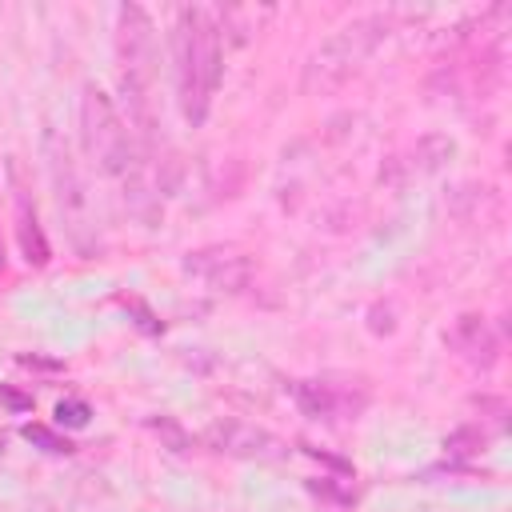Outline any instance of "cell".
Masks as SVG:
<instances>
[{
  "label": "cell",
  "mask_w": 512,
  "mask_h": 512,
  "mask_svg": "<svg viewBox=\"0 0 512 512\" xmlns=\"http://www.w3.org/2000/svg\"><path fill=\"white\" fill-rule=\"evenodd\" d=\"M392 32V16L384 12H372V16H356L348 24H340L304 64L300 72V92L304 96H328L336 88H344L360 68L364 60L388 40Z\"/></svg>",
  "instance_id": "2"
},
{
  "label": "cell",
  "mask_w": 512,
  "mask_h": 512,
  "mask_svg": "<svg viewBox=\"0 0 512 512\" xmlns=\"http://www.w3.org/2000/svg\"><path fill=\"white\" fill-rule=\"evenodd\" d=\"M4 176H8V192H12V216H16V244L24 252V260L32 268H44L52 260V248H48V236L40 228V216H36V200H32V184H28V172L20 164V156H4Z\"/></svg>",
  "instance_id": "5"
},
{
  "label": "cell",
  "mask_w": 512,
  "mask_h": 512,
  "mask_svg": "<svg viewBox=\"0 0 512 512\" xmlns=\"http://www.w3.org/2000/svg\"><path fill=\"white\" fill-rule=\"evenodd\" d=\"M44 144H48V168H52V180H56V200H60V212L68 220V232H72V240L80 248H88L84 244V228L92 224V200L84 192V180H80V172L72 164L68 144H60L52 132H48Z\"/></svg>",
  "instance_id": "7"
},
{
  "label": "cell",
  "mask_w": 512,
  "mask_h": 512,
  "mask_svg": "<svg viewBox=\"0 0 512 512\" xmlns=\"http://www.w3.org/2000/svg\"><path fill=\"white\" fill-rule=\"evenodd\" d=\"M144 428H148L168 452H176V456H184V452L192 448V436H188V428H184L176 416H144Z\"/></svg>",
  "instance_id": "12"
},
{
  "label": "cell",
  "mask_w": 512,
  "mask_h": 512,
  "mask_svg": "<svg viewBox=\"0 0 512 512\" xmlns=\"http://www.w3.org/2000/svg\"><path fill=\"white\" fill-rule=\"evenodd\" d=\"M20 436H24L28 444H36L40 452H48V456H68V452H76V444H72L68 436H60L56 428H48V424H24Z\"/></svg>",
  "instance_id": "14"
},
{
  "label": "cell",
  "mask_w": 512,
  "mask_h": 512,
  "mask_svg": "<svg viewBox=\"0 0 512 512\" xmlns=\"http://www.w3.org/2000/svg\"><path fill=\"white\" fill-rule=\"evenodd\" d=\"M116 52H120L124 88L140 112V124H148V88L156 76V28L140 4H124L116 12Z\"/></svg>",
  "instance_id": "4"
},
{
  "label": "cell",
  "mask_w": 512,
  "mask_h": 512,
  "mask_svg": "<svg viewBox=\"0 0 512 512\" xmlns=\"http://www.w3.org/2000/svg\"><path fill=\"white\" fill-rule=\"evenodd\" d=\"M292 400L300 404L304 416L312 420H336V416H356L364 408V400H352L348 392H340L332 380H292Z\"/></svg>",
  "instance_id": "10"
},
{
  "label": "cell",
  "mask_w": 512,
  "mask_h": 512,
  "mask_svg": "<svg viewBox=\"0 0 512 512\" xmlns=\"http://www.w3.org/2000/svg\"><path fill=\"white\" fill-rule=\"evenodd\" d=\"M172 60H176L180 112L192 128H200L212 108V96L220 88V72H224V40H220V24L212 20L208 8L184 4L176 12Z\"/></svg>",
  "instance_id": "1"
},
{
  "label": "cell",
  "mask_w": 512,
  "mask_h": 512,
  "mask_svg": "<svg viewBox=\"0 0 512 512\" xmlns=\"http://www.w3.org/2000/svg\"><path fill=\"white\" fill-rule=\"evenodd\" d=\"M204 448L220 452V456H236V460H260V464H272V460H284L288 456V444L280 436H272L268 428H256L248 420H216L204 428Z\"/></svg>",
  "instance_id": "6"
},
{
  "label": "cell",
  "mask_w": 512,
  "mask_h": 512,
  "mask_svg": "<svg viewBox=\"0 0 512 512\" xmlns=\"http://www.w3.org/2000/svg\"><path fill=\"white\" fill-rule=\"evenodd\" d=\"M184 272L192 280H200L212 292H244L252 280V260L240 248H196L184 256Z\"/></svg>",
  "instance_id": "8"
},
{
  "label": "cell",
  "mask_w": 512,
  "mask_h": 512,
  "mask_svg": "<svg viewBox=\"0 0 512 512\" xmlns=\"http://www.w3.org/2000/svg\"><path fill=\"white\" fill-rule=\"evenodd\" d=\"M308 492L328 496V500H344V504H352V492H340V488H332L328 480H308Z\"/></svg>",
  "instance_id": "17"
},
{
  "label": "cell",
  "mask_w": 512,
  "mask_h": 512,
  "mask_svg": "<svg viewBox=\"0 0 512 512\" xmlns=\"http://www.w3.org/2000/svg\"><path fill=\"white\" fill-rule=\"evenodd\" d=\"M456 160V140L448 132H424L412 144V168L416 172H440Z\"/></svg>",
  "instance_id": "11"
},
{
  "label": "cell",
  "mask_w": 512,
  "mask_h": 512,
  "mask_svg": "<svg viewBox=\"0 0 512 512\" xmlns=\"http://www.w3.org/2000/svg\"><path fill=\"white\" fill-rule=\"evenodd\" d=\"M80 140H84L88 160L104 176H128L132 172V164H136L132 132L120 120L112 96L104 88H96V84H88L84 100H80Z\"/></svg>",
  "instance_id": "3"
},
{
  "label": "cell",
  "mask_w": 512,
  "mask_h": 512,
  "mask_svg": "<svg viewBox=\"0 0 512 512\" xmlns=\"http://www.w3.org/2000/svg\"><path fill=\"white\" fill-rule=\"evenodd\" d=\"M0 404H4L8 412H28V408H32V396L20 392V388H12V384H0Z\"/></svg>",
  "instance_id": "16"
},
{
  "label": "cell",
  "mask_w": 512,
  "mask_h": 512,
  "mask_svg": "<svg viewBox=\"0 0 512 512\" xmlns=\"http://www.w3.org/2000/svg\"><path fill=\"white\" fill-rule=\"evenodd\" d=\"M448 344H452V352H456L464 364H472V368H492V364L500 360V336H496V328H492L484 316H476V312L456 316V324L448 328Z\"/></svg>",
  "instance_id": "9"
},
{
  "label": "cell",
  "mask_w": 512,
  "mask_h": 512,
  "mask_svg": "<svg viewBox=\"0 0 512 512\" xmlns=\"http://www.w3.org/2000/svg\"><path fill=\"white\" fill-rule=\"evenodd\" d=\"M52 416H56L60 428H84L92 420V408H88V400H60L52 408Z\"/></svg>",
  "instance_id": "15"
},
{
  "label": "cell",
  "mask_w": 512,
  "mask_h": 512,
  "mask_svg": "<svg viewBox=\"0 0 512 512\" xmlns=\"http://www.w3.org/2000/svg\"><path fill=\"white\" fill-rule=\"evenodd\" d=\"M480 448H484V432L476 424H460V428H452L444 436L448 460H472V456H480Z\"/></svg>",
  "instance_id": "13"
},
{
  "label": "cell",
  "mask_w": 512,
  "mask_h": 512,
  "mask_svg": "<svg viewBox=\"0 0 512 512\" xmlns=\"http://www.w3.org/2000/svg\"><path fill=\"white\" fill-rule=\"evenodd\" d=\"M4 264H8V256H4V240H0V272H4Z\"/></svg>",
  "instance_id": "18"
}]
</instances>
